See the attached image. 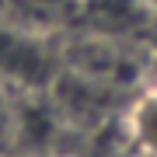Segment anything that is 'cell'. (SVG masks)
I'll list each match as a JSON object with an SVG mask.
<instances>
[{"label":"cell","mask_w":157,"mask_h":157,"mask_svg":"<svg viewBox=\"0 0 157 157\" xmlns=\"http://www.w3.org/2000/svg\"><path fill=\"white\" fill-rule=\"evenodd\" d=\"M52 77V56L45 45L17 28H0V80L7 87L39 91Z\"/></svg>","instance_id":"obj_1"},{"label":"cell","mask_w":157,"mask_h":157,"mask_svg":"<svg viewBox=\"0 0 157 157\" xmlns=\"http://www.w3.org/2000/svg\"><path fill=\"white\" fill-rule=\"evenodd\" d=\"M126 129H129V140L136 143L140 154L157 157V87H150L133 108H129Z\"/></svg>","instance_id":"obj_2"},{"label":"cell","mask_w":157,"mask_h":157,"mask_svg":"<svg viewBox=\"0 0 157 157\" xmlns=\"http://www.w3.org/2000/svg\"><path fill=\"white\" fill-rule=\"evenodd\" d=\"M11 129H14V98L11 87L0 80V140H11Z\"/></svg>","instance_id":"obj_3"},{"label":"cell","mask_w":157,"mask_h":157,"mask_svg":"<svg viewBox=\"0 0 157 157\" xmlns=\"http://www.w3.org/2000/svg\"><path fill=\"white\" fill-rule=\"evenodd\" d=\"M147 4H157V0H147Z\"/></svg>","instance_id":"obj_4"},{"label":"cell","mask_w":157,"mask_h":157,"mask_svg":"<svg viewBox=\"0 0 157 157\" xmlns=\"http://www.w3.org/2000/svg\"><path fill=\"white\" fill-rule=\"evenodd\" d=\"M28 157H39V154H28Z\"/></svg>","instance_id":"obj_5"}]
</instances>
